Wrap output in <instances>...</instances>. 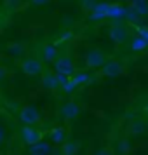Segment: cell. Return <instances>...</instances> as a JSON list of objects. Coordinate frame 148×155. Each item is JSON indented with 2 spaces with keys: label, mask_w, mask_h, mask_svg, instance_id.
<instances>
[{
  "label": "cell",
  "mask_w": 148,
  "mask_h": 155,
  "mask_svg": "<svg viewBox=\"0 0 148 155\" xmlns=\"http://www.w3.org/2000/svg\"><path fill=\"white\" fill-rule=\"evenodd\" d=\"M30 153L31 155H49L51 153V147L40 140L38 143H35V145H30Z\"/></svg>",
  "instance_id": "obj_11"
},
{
  "label": "cell",
  "mask_w": 148,
  "mask_h": 155,
  "mask_svg": "<svg viewBox=\"0 0 148 155\" xmlns=\"http://www.w3.org/2000/svg\"><path fill=\"white\" fill-rule=\"evenodd\" d=\"M108 35H110V38H112L115 44H122L127 40V37H129V33H127V28L124 26V25H112L110 26V30H108Z\"/></svg>",
  "instance_id": "obj_6"
},
{
  "label": "cell",
  "mask_w": 148,
  "mask_h": 155,
  "mask_svg": "<svg viewBox=\"0 0 148 155\" xmlns=\"http://www.w3.org/2000/svg\"><path fill=\"white\" fill-rule=\"evenodd\" d=\"M42 61L40 59H37V58H26V59H23L21 63V70L28 75V77H37V75H40L42 73Z\"/></svg>",
  "instance_id": "obj_3"
},
{
  "label": "cell",
  "mask_w": 148,
  "mask_h": 155,
  "mask_svg": "<svg viewBox=\"0 0 148 155\" xmlns=\"http://www.w3.org/2000/svg\"><path fill=\"white\" fill-rule=\"evenodd\" d=\"M96 155H110V150H106V148H103V150H99V152H96Z\"/></svg>",
  "instance_id": "obj_25"
},
{
  "label": "cell",
  "mask_w": 148,
  "mask_h": 155,
  "mask_svg": "<svg viewBox=\"0 0 148 155\" xmlns=\"http://www.w3.org/2000/svg\"><path fill=\"white\" fill-rule=\"evenodd\" d=\"M78 152V143L71 140H64L61 143V153L63 155H77Z\"/></svg>",
  "instance_id": "obj_12"
},
{
  "label": "cell",
  "mask_w": 148,
  "mask_h": 155,
  "mask_svg": "<svg viewBox=\"0 0 148 155\" xmlns=\"http://www.w3.org/2000/svg\"><path fill=\"white\" fill-rule=\"evenodd\" d=\"M9 54H12V56H21V45H9L7 47Z\"/></svg>",
  "instance_id": "obj_23"
},
{
  "label": "cell",
  "mask_w": 148,
  "mask_h": 155,
  "mask_svg": "<svg viewBox=\"0 0 148 155\" xmlns=\"http://www.w3.org/2000/svg\"><path fill=\"white\" fill-rule=\"evenodd\" d=\"M80 4H82V7H85V11H92V9L96 7L98 2H96V0H82Z\"/></svg>",
  "instance_id": "obj_22"
},
{
  "label": "cell",
  "mask_w": 148,
  "mask_h": 155,
  "mask_svg": "<svg viewBox=\"0 0 148 155\" xmlns=\"http://www.w3.org/2000/svg\"><path fill=\"white\" fill-rule=\"evenodd\" d=\"M73 80L77 82V85H80V84H85V82L89 80V75H87V73H77V75L73 77Z\"/></svg>",
  "instance_id": "obj_20"
},
{
  "label": "cell",
  "mask_w": 148,
  "mask_h": 155,
  "mask_svg": "<svg viewBox=\"0 0 148 155\" xmlns=\"http://www.w3.org/2000/svg\"><path fill=\"white\" fill-rule=\"evenodd\" d=\"M145 126H146V131H148V120H146V122H145Z\"/></svg>",
  "instance_id": "obj_29"
},
{
  "label": "cell",
  "mask_w": 148,
  "mask_h": 155,
  "mask_svg": "<svg viewBox=\"0 0 148 155\" xmlns=\"http://www.w3.org/2000/svg\"><path fill=\"white\" fill-rule=\"evenodd\" d=\"M42 85L45 89H49V91H54L59 87V77H58V73H52V71H45L42 77Z\"/></svg>",
  "instance_id": "obj_9"
},
{
  "label": "cell",
  "mask_w": 148,
  "mask_h": 155,
  "mask_svg": "<svg viewBox=\"0 0 148 155\" xmlns=\"http://www.w3.org/2000/svg\"><path fill=\"white\" fill-rule=\"evenodd\" d=\"M105 61H106V58L99 49H91L87 54H85V66L91 68V70L101 68V66L105 64Z\"/></svg>",
  "instance_id": "obj_4"
},
{
  "label": "cell",
  "mask_w": 148,
  "mask_h": 155,
  "mask_svg": "<svg viewBox=\"0 0 148 155\" xmlns=\"http://www.w3.org/2000/svg\"><path fill=\"white\" fill-rule=\"evenodd\" d=\"M7 140H9V129H7L5 124H2V122H0V147H2V145H5Z\"/></svg>",
  "instance_id": "obj_19"
},
{
  "label": "cell",
  "mask_w": 148,
  "mask_h": 155,
  "mask_svg": "<svg viewBox=\"0 0 148 155\" xmlns=\"http://www.w3.org/2000/svg\"><path fill=\"white\" fill-rule=\"evenodd\" d=\"M133 9L138 12V16L148 14V2L146 0H133Z\"/></svg>",
  "instance_id": "obj_15"
},
{
  "label": "cell",
  "mask_w": 148,
  "mask_h": 155,
  "mask_svg": "<svg viewBox=\"0 0 148 155\" xmlns=\"http://www.w3.org/2000/svg\"><path fill=\"white\" fill-rule=\"evenodd\" d=\"M124 14H126V9L120 5H110V9H108V18L119 19V18H124Z\"/></svg>",
  "instance_id": "obj_16"
},
{
  "label": "cell",
  "mask_w": 148,
  "mask_h": 155,
  "mask_svg": "<svg viewBox=\"0 0 148 155\" xmlns=\"http://www.w3.org/2000/svg\"><path fill=\"white\" fill-rule=\"evenodd\" d=\"M61 115L66 120H75L80 115V106H78V103H75V101H66L61 106Z\"/></svg>",
  "instance_id": "obj_7"
},
{
  "label": "cell",
  "mask_w": 148,
  "mask_h": 155,
  "mask_svg": "<svg viewBox=\"0 0 148 155\" xmlns=\"http://www.w3.org/2000/svg\"><path fill=\"white\" fill-rule=\"evenodd\" d=\"M51 140L54 141V143H58V145H61V143L66 140V133H64V129H61V127L52 129V131H51Z\"/></svg>",
  "instance_id": "obj_14"
},
{
  "label": "cell",
  "mask_w": 148,
  "mask_h": 155,
  "mask_svg": "<svg viewBox=\"0 0 148 155\" xmlns=\"http://www.w3.org/2000/svg\"><path fill=\"white\" fill-rule=\"evenodd\" d=\"M145 129H146V126H145L143 120H134V122H131V127H129L131 134H140V133H143Z\"/></svg>",
  "instance_id": "obj_17"
},
{
  "label": "cell",
  "mask_w": 148,
  "mask_h": 155,
  "mask_svg": "<svg viewBox=\"0 0 148 155\" xmlns=\"http://www.w3.org/2000/svg\"><path fill=\"white\" fill-rule=\"evenodd\" d=\"M21 138L30 147V145H35V143H38L42 140V133L38 129H33V126H25L21 129Z\"/></svg>",
  "instance_id": "obj_5"
},
{
  "label": "cell",
  "mask_w": 148,
  "mask_h": 155,
  "mask_svg": "<svg viewBox=\"0 0 148 155\" xmlns=\"http://www.w3.org/2000/svg\"><path fill=\"white\" fill-rule=\"evenodd\" d=\"M148 45V42H146V38H143V37H136L133 40V44H131V49L133 51H141V49H145Z\"/></svg>",
  "instance_id": "obj_18"
},
{
  "label": "cell",
  "mask_w": 148,
  "mask_h": 155,
  "mask_svg": "<svg viewBox=\"0 0 148 155\" xmlns=\"http://www.w3.org/2000/svg\"><path fill=\"white\" fill-rule=\"evenodd\" d=\"M110 4H96V7L91 11V19H105L108 18Z\"/></svg>",
  "instance_id": "obj_10"
},
{
  "label": "cell",
  "mask_w": 148,
  "mask_h": 155,
  "mask_svg": "<svg viewBox=\"0 0 148 155\" xmlns=\"http://www.w3.org/2000/svg\"><path fill=\"white\" fill-rule=\"evenodd\" d=\"M120 71H122V64L119 61H115V59L105 61V64L101 66V73L105 77H117V75H120Z\"/></svg>",
  "instance_id": "obj_8"
},
{
  "label": "cell",
  "mask_w": 148,
  "mask_h": 155,
  "mask_svg": "<svg viewBox=\"0 0 148 155\" xmlns=\"http://www.w3.org/2000/svg\"><path fill=\"white\" fill-rule=\"evenodd\" d=\"M19 120H21L25 126H35V124H38V120H40L38 108L33 105L23 106L21 110H19Z\"/></svg>",
  "instance_id": "obj_2"
},
{
  "label": "cell",
  "mask_w": 148,
  "mask_h": 155,
  "mask_svg": "<svg viewBox=\"0 0 148 155\" xmlns=\"http://www.w3.org/2000/svg\"><path fill=\"white\" fill-rule=\"evenodd\" d=\"M58 47L56 45H45L42 49V58L44 61H47V63H54V59L58 58Z\"/></svg>",
  "instance_id": "obj_13"
},
{
  "label": "cell",
  "mask_w": 148,
  "mask_h": 155,
  "mask_svg": "<svg viewBox=\"0 0 148 155\" xmlns=\"http://www.w3.org/2000/svg\"><path fill=\"white\" fill-rule=\"evenodd\" d=\"M145 112H146V113H148V105H146V106H145Z\"/></svg>",
  "instance_id": "obj_28"
},
{
  "label": "cell",
  "mask_w": 148,
  "mask_h": 155,
  "mask_svg": "<svg viewBox=\"0 0 148 155\" xmlns=\"http://www.w3.org/2000/svg\"><path fill=\"white\" fill-rule=\"evenodd\" d=\"M33 4H37V5H42V4H47L49 0H31Z\"/></svg>",
  "instance_id": "obj_26"
},
{
  "label": "cell",
  "mask_w": 148,
  "mask_h": 155,
  "mask_svg": "<svg viewBox=\"0 0 148 155\" xmlns=\"http://www.w3.org/2000/svg\"><path fill=\"white\" fill-rule=\"evenodd\" d=\"M54 73L63 75V77H71L75 75V64L68 56H58L54 59Z\"/></svg>",
  "instance_id": "obj_1"
},
{
  "label": "cell",
  "mask_w": 148,
  "mask_h": 155,
  "mask_svg": "<svg viewBox=\"0 0 148 155\" xmlns=\"http://www.w3.org/2000/svg\"><path fill=\"white\" fill-rule=\"evenodd\" d=\"M64 87V91H73V89H75V87H77V82H75V80H73V78H70V80H64L63 84H61Z\"/></svg>",
  "instance_id": "obj_21"
},
{
  "label": "cell",
  "mask_w": 148,
  "mask_h": 155,
  "mask_svg": "<svg viewBox=\"0 0 148 155\" xmlns=\"http://www.w3.org/2000/svg\"><path fill=\"white\" fill-rule=\"evenodd\" d=\"M2 80H4V70L0 68V82H2Z\"/></svg>",
  "instance_id": "obj_27"
},
{
  "label": "cell",
  "mask_w": 148,
  "mask_h": 155,
  "mask_svg": "<svg viewBox=\"0 0 148 155\" xmlns=\"http://www.w3.org/2000/svg\"><path fill=\"white\" fill-rule=\"evenodd\" d=\"M119 150H120V153H127V152L131 150V145H129V141H127V140H122V141H120Z\"/></svg>",
  "instance_id": "obj_24"
}]
</instances>
